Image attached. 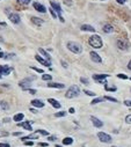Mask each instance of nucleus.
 I'll return each instance as SVG.
<instances>
[{
    "label": "nucleus",
    "instance_id": "9d476101",
    "mask_svg": "<svg viewBox=\"0 0 131 147\" xmlns=\"http://www.w3.org/2000/svg\"><path fill=\"white\" fill-rule=\"evenodd\" d=\"M8 19H9L11 22H13L14 24H19L20 21H21V20H20V16L17 15L16 13H11L9 15H8Z\"/></svg>",
    "mask_w": 131,
    "mask_h": 147
},
{
    "label": "nucleus",
    "instance_id": "13d9d810",
    "mask_svg": "<svg viewBox=\"0 0 131 147\" xmlns=\"http://www.w3.org/2000/svg\"><path fill=\"white\" fill-rule=\"evenodd\" d=\"M113 147H115V146H113Z\"/></svg>",
    "mask_w": 131,
    "mask_h": 147
},
{
    "label": "nucleus",
    "instance_id": "7ed1b4c3",
    "mask_svg": "<svg viewBox=\"0 0 131 147\" xmlns=\"http://www.w3.org/2000/svg\"><path fill=\"white\" fill-rule=\"evenodd\" d=\"M67 49L70 51H72L73 53L75 55H80L81 52H83V48H81V45L79 43L77 42H69L67 43Z\"/></svg>",
    "mask_w": 131,
    "mask_h": 147
},
{
    "label": "nucleus",
    "instance_id": "de8ad7c7",
    "mask_svg": "<svg viewBox=\"0 0 131 147\" xmlns=\"http://www.w3.org/2000/svg\"><path fill=\"white\" fill-rule=\"evenodd\" d=\"M49 140H50V141H54V140H56V138L55 137H49Z\"/></svg>",
    "mask_w": 131,
    "mask_h": 147
},
{
    "label": "nucleus",
    "instance_id": "f03ea898",
    "mask_svg": "<svg viewBox=\"0 0 131 147\" xmlns=\"http://www.w3.org/2000/svg\"><path fill=\"white\" fill-rule=\"evenodd\" d=\"M79 94H80V88L77 85H72L67 89V92L65 93V96L66 99H73V97H77Z\"/></svg>",
    "mask_w": 131,
    "mask_h": 147
},
{
    "label": "nucleus",
    "instance_id": "4c0bfd02",
    "mask_svg": "<svg viewBox=\"0 0 131 147\" xmlns=\"http://www.w3.org/2000/svg\"><path fill=\"white\" fill-rule=\"evenodd\" d=\"M30 68H31V70H35V71H36V72H38V73H43V70L37 68V67H35V66H31Z\"/></svg>",
    "mask_w": 131,
    "mask_h": 147
},
{
    "label": "nucleus",
    "instance_id": "ea45409f",
    "mask_svg": "<svg viewBox=\"0 0 131 147\" xmlns=\"http://www.w3.org/2000/svg\"><path fill=\"white\" fill-rule=\"evenodd\" d=\"M7 136H8V132H6V131L0 132V137H7Z\"/></svg>",
    "mask_w": 131,
    "mask_h": 147
},
{
    "label": "nucleus",
    "instance_id": "2f4dec72",
    "mask_svg": "<svg viewBox=\"0 0 131 147\" xmlns=\"http://www.w3.org/2000/svg\"><path fill=\"white\" fill-rule=\"evenodd\" d=\"M49 11H50V14H51V16L54 17V19H56V17H57V13H56V12H55L54 9H52V8H49Z\"/></svg>",
    "mask_w": 131,
    "mask_h": 147
},
{
    "label": "nucleus",
    "instance_id": "e433bc0d",
    "mask_svg": "<svg viewBox=\"0 0 131 147\" xmlns=\"http://www.w3.org/2000/svg\"><path fill=\"white\" fill-rule=\"evenodd\" d=\"M125 122L128 123V124H131V114L128 115V116L125 117Z\"/></svg>",
    "mask_w": 131,
    "mask_h": 147
},
{
    "label": "nucleus",
    "instance_id": "3c124183",
    "mask_svg": "<svg viewBox=\"0 0 131 147\" xmlns=\"http://www.w3.org/2000/svg\"><path fill=\"white\" fill-rule=\"evenodd\" d=\"M9 120H11L9 118H5V119H4V123H8V122H9Z\"/></svg>",
    "mask_w": 131,
    "mask_h": 147
},
{
    "label": "nucleus",
    "instance_id": "a878e982",
    "mask_svg": "<svg viewBox=\"0 0 131 147\" xmlns=\"http://www.w3.org/2000/svg\"><path fill=\"white\" fill-rule=\"evenodd\" d=\"M103 97H96V99H94L93 101L91 102V104H98V103H100V102H102L103 101Z\"/></svg>",
    "mask_w": 131,
    "mask_h": 147
},
{
    "label": "nucleus",
    "instance_id": "473e14b6",
    "mask_svg": "<svg viewBox=\"0 0 131 147\" xmlns=\"http://www.w3.org/2000/svg\"><path fill=\"white\" fill-rule=\"evenodd\" d=\"M84 93H85L86 95H88V96H95V93L91 92V90H84Z\"/></svg>",
    "mask_w": 131,
    "mask_h": 147
},
{
    "label": "nucleus",
    "instance_id": "58836bf2",
    "mask_svg": "<svg viewBox=\"0 0 131 147\" xmlns=\"http://www.w3.org/2000/svg\"><path fill=\"white\" fill-rule=\"evenodd\" d=\"M124 104H125L127 107H131V100H125V101H124Z\"/></svg>",
    "mask_w": 131,
    "mask_h": 147
},
{
    "label": "nucleus",
    "instance_id": "aec40b11",
    "mask_svg": "<svg viewBox=\"0 0 131 147\" xmlns=\"http://www.w3.org/2000/svg\"><path fill=\"white\" fill-rule=\"evenodd\" d=\"M12 71L11 67L8 66H0V74H9Z\"/></svg>",
    "mask_w": 131,
    "mask_h": 147
},
{
    "label": "nucleus",
    "instance_id": "37998d69",
    "mask_svg": "<svg viewBox=\"0 0 131 147\" xmlns=\"http://www.w3.org/2000/svg\"><path fill=\"white\" fill-rule=\"evenodd\" d=\"M25 144H26L27 146H33V145H34L33 141H25Z\"/></svg>",
    "mask_w": 131,
    "mask_h": 147
},
{
    "label": "nucleus",
    "instance_id": "f257e3e1",
    "mask_svg": "<svg viewBox=\"0 0 131 147\" xmlns=\"http://www.w3.org/2000/svg\"><path fill=\"white\" fill-rule=\"evenodd\" d=\"M88 42H89V45L94 49H101L103 46V42L99 35H93V36H91Z\"/></svg>",
    "mask_w": 131,
    "mask_h": 147
},
{
    "label": "nucleus",
    "instance_id": "20e7f679",
    "mask_svg": "<svg viewBox=\"0 0 131 147\" xmlns=\"http://www.w3.org/2000/svg\"><path fill=\"white\" fill-rule=\"evenodd\" d=\"M50 5H51L52 9H54L57 13V15H58V17H59L60 22H64V19H63V16H62V7H60V5L57 4V2H54L52 0L50 1Z\"/></svg>",
    "mask_w": 131,
    "mask_h": 147
},
{
    "label": "nucleus",
    "instance_id": "f3484780",
    "mask_svg": "<svg viewBox=\"0 0 131 147\" xmlns=\"http://www.w3.org/2000/svg\"><path fill=\"white\" fill-rule=\"evenodd\" d=\"M102 30H103V33H106V34H111L113 31H114V27H113L111 24H104Z\"/></svg>",
    "mask_w": 131,
    "mask_h": 147
},
{
    "label": "nucleus",
    "instance_id": "c85d7f7f",
    "mask_svg": "<svg viewBox=\"0 0 131 147\" xmlns=\"http://www.w3.org/2000/svg\"><path fill=\"white\" fill-rule=\"evenodd\" d=\"M66 115L65 111H60V112H56L55 114V117H64Z\"/></svg>",
    "mask_w": 131,
    "mask_h": 147
},
{
    "label": "nucleus",
    "instance_id": "6e6d98bb",
    "mask_svg": "<svg viewBox=\"0 0 131 147\" xmlns=\"http://www.w3.org/2000/svg\"><path fill=\"white\" fill-rule=\"evenodd\" d=\"M0 79H1V74H0Z\"/></svg>",
    "mask_w": 131,
    "mask_h": 147
},
{
    "label": "nucleus",
    "instance_id": "f704fd0d",
    "mask_svg": "<svg viewBox=\"0 0 131 147\" xmlns=\"http://www.w3.org/2000/svg\"><path fill=\"white\" fill-rule=\"evenodd\" d=\"M117 78H120V79H124V80L129 79V78H128V75H125V74H122V73H120V74H117Z\"/></svg>",
    "mask_w": 131,
    "mask_h": 147
},
{
    "label": "nucleus",
    "instance_id": "423d86ee",
    "mask_svg": "<svg viewBox=\"0 0 131 147\" xmlns=\"http://www.w3.org/2000/svg\"><path fill=\"white\" fill-rule=\"evenodd\" d=\"M109 76V74H94L93 75V79H94L99 84H107L106 79Z\"/></svg>",
    "mask_w": 131,
    "mask_h": 147
},
{
    "label": "nucleus",
    "instance_id": "6e6552de",
    "mask_svg": "<svg viewBox=\"0 0 131 147\" xmlns=\"http://www.w3.org/2000/svg\"><path fill=\"white\" fill-rule=\"evenodd\" d=\"M89 56H91V59L94 61V63H98V64H101V63H102V58H101L100 55L96 53L95 51H92L91 53H89Z\"/></svg>",
    "mask_w": 131,
    "mask_h": 147
},
{
    "label": "nucleus",
    "instance_id": "1a4fd4ad",
    "mask_svg": "<svg viewBox=\"0 0 131 147\" xmlns=\"http://www.w3.org/2000/svg\"><path fill=\"white\" fill-rule=\"evenodd\" d=\"M19 85H20V87L22 88V89H28L29 86L31 85V79H23V80H21L19 82Z\"/></svg>",
    "mask_w": 131,
    "mask_h": 147
},
{
    "label": "nucleus",
    "instance_id": "a211bd4d",
    "mask_svg": "<svg viewBox=\"0 0 131 147\" xmlns=\"http://www.w3.org/2000/svg\"><path fill=\"white\" fill-rule=\"evenodd\" d=\"M30 124H31L30 122H27V120H26V122H23V123H19V126H21V128L26 129V130H28V131H31L33 129H31Z\"/></svg>",
    "mask_w": 131,
    "mask_h": 147
},
{
    "label": "nucleus",
    "instance_id": "a18cd8bd",
    "mask_svg": "<svg viewBox=\"0 0 131 147\" xmlns=\"http://www.w3.org/2000/svg\"><path fill=\"white\" fill-rule=\"evenodd\" d=\"M38 145L42 146V147H46V146H48V144H46V143H41V144H38Z\"/></svg>",
    "mask_w": 131,
    "mask_h": 147
},
{
    "label": "nucleus",
    "instance_id": "dca6fc26",
    "mask_svg": "<svg viewBox=\"0 0 131 147\" xmlns=\"http://www.w3.org/2000/svg\"><path fill=\"white\" fill-rule=\"evenodd\" d=\"M48 102H49V103H50L54 108H56V109H59V108L62 107L59 102H58L57 100H55V99H49V100H48Z\"/></svg>",
    "mask_w": 131,
    "mask_h": 147
},
{
    "label": "nucleus",
    "instance_id": "2eb2a0df",
    "mask_svg": "<svg viewBox=\"0 0 131 147\" xmlns=\"http://www.w3.org/2000/svg\"><path fill=\"white\" fill-rule=\"evenodd\" d=\"M31 104H33L35 108H43L44 107V102L41 101V100H33V101H31Z\"/></svg>",
    "mask_w": 131,
    "mask_h": 147
},
{
    "label": "nucleus",
    "instance_id": "412c9836",
    "mask_svg": "<svg viewBox=\"0 0 131 147\" xmlns=\"http://www.w3.org/2000/svg\"><path fill=\"white\" fill-rule=\"evenodd\" d=\"M9 109V104L5 101H0V111H6Z\"/></svg>",
    "mask_w": 131,
    "mask_h": 147
},
{
    "label": "nucleus",
    "instance_id": "b1692460",
    "mask_svg": "<svg viewBox=\"0 0 131 147\" xmlns=\"http://www.w3.org/2000/svg\"><path fill=\"white\" fill-rule=\"evenodd\" d=\"M73 143V139H72L71 137H66V138H64L63 139V145H71V144Z\"/></svg>",
    "mask_w": 131,
    "mask_h": 147
},
{
    "label": "nucleus",
    "instance_id": "393cba45",
    "mask_svg": "<svg viewBox=\"0 0 131 147\" xmlns=\"http://www.w3.org/2000/svg\"><path fill=\"white\" fill-rule=\"evenodd\" d=\"M23 118H25V115L23 114H16L15 116H14V120H15V122H20V120H22Z\"/></svg>",
    "mask_w": 131,
    "mask_h": 147
},
{
    "label": "nucleus",
    "instance_id": "72a5a7b5",
    "mask_svg": "<svg viewBox=\"0 0 131 147\" xmlns=\"http://www.w3.org/2000/svg\"><path fill=\"white\" fill-rule=\"evenodd\" d=\"M80 81L83 82L84 85H89V81H88V79H86V78H80Z\"/></svg>",
    "mask_w": 131,
    "mask_h": 147
},
{
    "label": "nucleus",
    "instance_id": "a19ab883",
    "mask_svg": "<svg viewBox=\"0 0 131 147\" xmlns=\"http://www.w3.org/2000/svg\"><path fill=\"white\" fill-rule=\"evenodd\" d=\"M26 90H27V92H28L29 94H33V95H34V94H36V90L30 89V88H28V89H26Z\"/></svg>",
    "mask_w": 131,
    "mask_h": 147
},
{
    "label": "nucleus",
    "instance_id": "0eeeda50",
    "mask_svg": "<svg viewBox=\"0 0 131 147\" xmlns=\"http://www.w3.org/2000/svg\"><path fill=\"white\" fill-rule=\"evenodd\" d=\"M116 44H117V48L120 50H123V51H125V50H128V48H129L128 42H125V41H123V40H117L116 41Z\"/></svg>",
    "mask_w": 131,
    "mask_h": 147
},
{
    "label": "nucleus",
    "instance_id": "5fc2aeb1",
    "mask_svg": "<svg viewBox=\"0 0 131 147\" xmlns=\"http://www.w3.org/2000/svg\"><path fill=\"white\" fill-rule=\"evenodd\" d=\"M62 64L64 65V67H67V65H66V63H65V61H62Z\"/></svg>",
    "mask_w": 131,
    "mask_h": 147
},
{
    "label": "nucleus",
    "instance_id": "8fccbe9b",
    "mask_svg": "<svg viewBox=\"0 0 131 147\" xmlns=\"http://www.w3.org/2000/svg\"><path fill=\"white\" fill-rule=\"evenodd\" d=\"M128 68H129L130 71H131V60L129 61V64H128Z\"/></svg>",
    "mask_w": 131,
    "mask_h": 147
},
{
    "label": "nucleus",
    "instance_id": "ddd939ff",
    "mask_svg": "<svg viewBox=\"0 0 131 147\" xmlns=\"http://www.w3.org/2000/svg\"><path fill=\"white\" fill-rule=\"evenodd\" d=\"M33 6H34L35 9H36L37 12H40V13H45L46 12V8L42 4H40V2H34Z\"/></svg>",
    "mask_w": 131,
    "mask_h": 147
},
{
    "label": "nucleus",
    "instance_id": "09e8293b",
    "mask_svg": "<svg viewBox=\"0 0 131 147\" xmlns=\"http://www.w3.org/2000/svg\"><path fill=\"white\" fill-rule=\"evenodd\" d=\"M69 111H70V112H71V114H74V109H73V108H70V109H69Z\"/></svg>",
    "mask_w": 131,
    "mask_h": 147
},
{
    "label": "nucleus",
    "instance_id": "49530a36",
    "mask_svg": "<svg viewBox=\"0 0 131 147\" xmlns=\"http://www.w3.org/2000/svg\"><path fill=\"white\" fill-rule=\"evenodd\" d=\"M13 136H14V137H16V136H21V132H14Z\"/></svg>",
    "mask_w": 131,
    "mask_h": 147
},
{
    "label": "nucleus",
    "instance_id": "bb28decb",
    "mask_svg": "<svg viewBox=\"0 0 131 147\" xmlns=\"http://www.w3.org/2000/svg\"><path fill=\"white\" fill-rule=\"evenodd\" d=\"M51 79H52V76H51L50 74H45V73H44V74L42 75V80H45V81H50Z\"/></svg>",
    "mask_w": 131,
    "mask_h": 147
},
{
    "label": "nucleus",
    "instance_id": "c9c22d12",
    "mask_svg": "<svg viewBox=\"0 0 131 147\" xmlns=\"http://www.w3.org/2000/svg\"><path fill=\"white\" fill-rule=\"evenodd\" d=\"M37 132V133H41V134H43V136H48V131H44V130H37L36 131Z\"/></svg>",
    "mask_w": 131,
    "mask_h": 147
},
{
    "label": "nucleus",
    "instance_id": "7c9ffc66",
    "mask_svg": "<svg viewBox=\"0 0 131 147\" xmlns=\"http://www.w3.org/2000/svg\"><path fill=\"white\" fill-rule=\"evenodd\" d=\"M104 100H108V101H111V102H117V100L115 97H111V96H104L103 97Z\"/></svg>",
    "mask_w": 131,
    "mask_h": 147
},
{
    "label": "nucleus",
    "instance_id": "79ce46f5",
    "mask_svg": "<svg viewBox=\"0 0 131 147\" xmlns=\"http://www.w3.org/2000/svg\"><path fill=\"white\" fill-rule=\"evenodd\" d=\"M0 147H9L8 144H5V143H0Z\"/></svg>",
    "mask_w": 131,
    "mask_h": 147
},
{
    "label": "nucleus",
    "instance_id": "cd10ccee",
    "mask_svg": "<svg viewBox=\"0 0 131 147\" xmlns=\"http://www.w3.org/2000/svg\"><path fill=\"white\" fill-rule=\"evenodd\" d=\"M30 1L31 0H17V2H19L20 5H29Z\"/></svg>",
    "mask_w": 131,
    "mask_h": 147
},
{
    "label": "nucleus",
    "instance_id": "603ef678",
    "mask_svg": "<svg viewBox=\"0 0 131 147\" xmlns=\"http://www.w3.org/2000/svg\"><path fill=\"white\" fill-rule=\"evenodd\" d=\"M30 111H31V112H34V114H36V112H37V110H36V109H30Z\"/></svg>",
    "mask_w": 131,
    "mask_h": 147
},
{
    "label": "nucleus",
    "instance_id": "864d4df0",
    "mask_svg": "<svg viewBox=\"0 0 131 147\" xmlns=\"http://www.w3.org/2000/svg\"><path fill=\"white\" fill-rule=\"evenodd\" d=\"M0 58H5V55L2 52H0Z\"/></svg>",
    "mask_w": 131,
    "mask_h": 147
},
{
    "label": "nucleus",
    "instance_id": "f8f14e48",
    "mask_svg": "<svg viewBox=\"0 0 131 147\" xmlns=\"http://www.w3.org/2000/svg\"><path fill=\"white\" fill-rule=\"evenodd\" d=\"M91 120H92L93 125H94L95 128L100 129V128H102V126H103V123L101 122V120L99 119V118H96V117H94V116H91Z\"/></svg>",
    "mask_w": 131,
    "mask_h": 147
},
{
    "label": "nucleus",
    "instance_id": "9b49d317",
    "mask_svg": "<svg viewBox=\"0 0 131 147\" xmlns=\"http://www.w3.org/2000/svg\"><path fill=\"white\" fill-rule=\"evenodd\" d=\"M35 59L38 61V63L42 64V65H45L46 67H50V66H51V61L44 59V58H42L41 56H35Z\"/></svg>",
    "mask_w": 131,
    "mask_h": 147
},
{
    "label": "nucleus",
    "instance_id": "c756f323",
    "mask_svg": "<svg viewBox=\"0 0 131 147\" xmlns=\"http://www.w3.org/2000/svg\"><path fill=\"white\" fill-rule=\"evenodd\" d=\"M106 90H108V92H116V90H117V88H116V87H108L106 85Z\"/></svg>",
    "mask_w": 131,
    "mask_h": 147
},
{
    "label": "nucleus",
    "instance_id": "4468645a",
    "mask_svg": "<svg viewBox=\"0 0 131 147\" xmlns=\"http://www.w3.org/2000/svg\"><path fill=\"white\" fill-rule=\"evenodd\" d=\"M48 87L50 88H58V89H62V88L65 87L64 84H59V82H51V84H48Z\"/></svg>",
    "mask_w": 131,
    "mask_h": 147
},
{
    "label": "nucleus",
    "instance_id": "c03bdc74",
    "mask_svg": "<svg viewBox=\"0 0 131 147\" xmlns=\"http://www.w3.org/2000/svg\"><path fill=\"white\" fill-rule=\"evenodd\" d=\"M116 1L118 2V4H121V5H123V4H125V0H116Z\"/></svg>",
    "mask_w": 131,
    "mask_h": 147
},
{
    "label": "nucleus",
    "instance_id": "5701e85b",
    "mask_svg": "<svg viewBox=\"0 0 131 147\" xmlns=\"http://www.w3.org/2000/svg\"><path fill=\"white\" fill-rule=\"evenodd\" d=\"M38 51H40V52H41V53H42V55H43V56H44V57L46 58V60H49V61H51V56H50V55H49V53H48V52H46V51H45V50H44V49H42V48H41V49L38 50Z\"/></svg>",
    "mask_w": 131,
    "mask_h": 147
},
{
    "label": "nucleus",
    "instance_id": "4be33fe9",
    "mask_svg": "<svg viewBox=\"0 0 131 147\" xmlns=\"http://www.w3.org/2000/svg\"><path fill=\"white\" fill-rule=\"evenodd\" d=\"M31 22L35 23V24H37V26H42L43 24V19H41V17H31Z\"/></svg>",
    "mask_w": 131,
    "mask_h": 147
},
{
    "label": "nucleus",
    "instance_id": "4d7b16f0",
    "mask_svg": "<svg viewBox=\"0 0 131 147\" xmlns=\"http://www.w3.org/2000/svg\"><path fill=\"white\" fill-rule=\"evenodd\" d=\"M130 80H131V78H130Z\"/></svg>",
    "mask_w": 131,
    "mask_h": 147
},
{
    "label": "nucleus",
    "instance_id": "6ab92c4d",
    "mask_svg": "<svg viewBox=\"0 0 131 147\" xmlns=\"http://www.w3.org/2000/svg\"><path fill=\"white\" fill-rule=\"evenodd\" d=\"M80 29L83 31H91V33H94L95 31V28H93L92 26H89V24H83Z\"/></svg>",
    "mask_w": 131,
    "mask_h": 147
},
{
    "label": "nucleus",
    "instance_id": "39448f33",
    "mask_svg": "<svg viewBox=\"0 0 131 147\" xmlns=\"http://www.w3.org/2000/svg\"><path fill=\"white\" fill-rule=\"evenodd\" d=\"M98 138L101 143H104V144H110L111 143V137L109 136L108 133H104V132H99L98 133Z\"/></svg>",
    "mask_w": 131,
    "mask_h": 147
}]
</instances>
